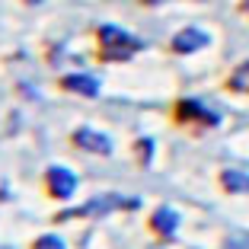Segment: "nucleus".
Here are the masks:
<instances>
[{"mask_svg": "<svg viewBox=\"0 0 249 249\" xmlns=\"http://www.w3.org/2000/svg\"><path fill=\"white\" fill-rule=\"evenodd\" d=\"M138 48H141L138 38L128 36V32L118 29V26H103V29H99V52H103V58H109V61H128Z\"/></svg>", "mask_w": 249, "mask_h": 249, "instance_id": "1", "label": "nucleus"}, {"mask_svg": "<svg viewBox=\"0 0 249 249\" xmlns=\"http://www.w3.org/2000/svg\"><path fill=\"white\" fill-rule=\"evenodd\" d=\"M45 185H48V195L52 198H71L77 192V176L64 166H52L48 176H45Z\"/></svg>", "mask_w": 249, "mask_h": 249, "instance_id": "2", "label": "nucleus"}, {"mask_svg": "<svg viewBox=\"0 0 249 249\" xmlns=\"http://www.w3.org/2000/svg\"><path fill=\"white\" fill-rule=\"evenodd\" d=\"M73 144L83 147V150H93V154H112V141L106 138V134L93 131V128H77L73 131Z\"/></svg>", "mask_w": 249, "mask_h": 249, "instance_id": "3", "label": "nucleus"}, {"mask_svg": "<svg viewBox=\"0 0 249 249\" xmlns=\"http://www.w3.org/2000/svg\"><path fill=\"white\" fill-rule=\"evenodd\" d=\"M61 87L71 89V93L89 96V99L99 93V80H96V77H89V73H71V77H64V80H61Z\"/></svg>", "mask_w": 249, "mask_h": 249, "instance_id": "4", "label": "nucleus"}, {"mask_svg": "<svg viewBox=\"0 0 249 249\" xmlns=\"http://www.w3.org/2000/svg\"><path fill=\"white\" fill-rule=\"evenodd\" d=\"M208 45V36L201 29H182L176 38H173V48L179 54H189V52H198V48H205Z\"/></svg>", "mask_w": 249, "mask_h": 249, "instance_id": "5", "label": "nucleus"}, {"mask_svg": "<svg viewBox=\"0 0 249 249\" xmlns=\"http://www.w3.org/2000/svg\"><path fill=\"white\" fill-rule=\"evenodd\" d=\"M150 224H154L157 233L173 236V233H176V227H179V214L173 211V208H160V211L154 214V220H150Z\"/></svg>", "mask_w": 249, "mask_h": 249, "instance_id": "6", "label": "nucleus"}, {"mask_svg": "<svg viewBox=\"0 0 249 249\" xmlns=\"http://www.w3.org/2000/svg\"><path fill=\"white\" fill-rule=\"evenodd\" d=\"M224 185H227L230 192H249V176H243L236 169H227V173H224Z\"/></svg>", "mask_w": 249, "mask_h": 249, "instance_id": "7", "label": "nucleus"}, {"mask_svg": "<svg viewBox=\"0 0 249 249\" xmlns=\"http://www.w3.org/2000/svg\"><path fill=\"white\" fill-rule=\"evenodd\" d=\"M230 87L240 89V93H249V61L246 64H240L233 71V77H230Z\"/></svg>", "mask_w": 249, "mask_h": 249, "instance_id": "8", "label": "nucleus"}, {"mask_svg": "<svg viewBox=\"0 0 249 249\" xmlns=\"http://www.w3.org/2000/svg\"><path fill=\"white\" fill-rule=\"evenodd\" d=\"M179 112H189L192 118H205L208 124H214V122H217V118H214L211 112H205V109H201L198 103H182V106H179Z\"/></svg>", "mask_w": 249, "mask_h": 249, "instance_id": "9", "label": "nucleus"}, {"mask_svg": "<svg viewBox=\"0 0 249 249\" xmlns=\"http://www.w3.org/2000/svg\"><path fill=\"white\" fill-rule=\"evenodd\" d=\"M32 249H64V240H61V236H38L36 243H32Z\"/></svg>", "mask_w": 249, "mask_h": 249, "instance_id": "10", "label": "nucleus"}, {"mask_svg": "<svg viewBox=\"0 0 249 249\" xmlns=\"http://www.w3.org/2000/svg\"><path fill=\"white\" fill-rule=\"evenodd\" d=\"M7 195H10V185L3 182V179H0V201H3V198H7Z\"/></svg>", "mask_w": 249, "mask_h": 249, "instance_id": "11", "label": "nucleus"}, {"mask_svg": "<svg viewBox=\"0 0 249 249\" xmlns=\"http://www.w3.org/2000/svg\"><path fill=\"white\" fill-rule=\"evenodd\" d=\"M29 3H38V0H29Z\"/></svg>", "mask_w": 249, "mask_h": 249, "instance_id": "12", "label": "nucleus"}]
</instances>
